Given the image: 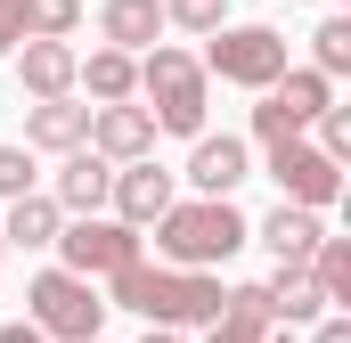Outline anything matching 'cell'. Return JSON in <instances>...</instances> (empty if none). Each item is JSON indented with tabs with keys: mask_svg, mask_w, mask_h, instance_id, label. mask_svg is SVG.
Instances as JSON below:
<instances>
[{
	"mask_svg": "<svg viewBox=\"0 0 351 343\" xmlns=\"http://www.w3.org/2000/svg\"><path fill=\"white\" fill-rule=\"evenodd\" d=\"M147 229H156V261H180V270H221L229 254L254 246V221L229 196H188V204L172 196Z\"/></svg>",
	"mask_w": 351,
	"mask_h": 343,
	"instance_id": "cell-2",
	"label": "cell"
},
{
	"mask_svg": "<svg viewBox=\"0 0 351 343\" xmlns=\"http://www.w3.org/2000/svg\"><path fill=\"white\" fill-rule=\"evenodd\" d=\"M262 303H269V327H311V319L327 311V294H319L311 261H278V270L262 278Z\"/></svg>",
	"mask_w": 351,
	"mask_h": 343,
	"instance_id": "cell-13",
	"label": "cell"
},
{
	"mask_svg": "<svg viewBox=\"0 0 351 343\" xmlns=\"http://www.w3.org/2000/svg\"><path fill=\"white\" fill-rule=\"evenodd\" d=\"M8 58H16V82L33 90V98H66V90H74V66H82L74 41H33V33H25Z\"/></svg>",
	"mask_w": 351,
	"mask_h": 343,
	"instance_id": "cell-15",
	"label": "cell"
},
{
	"mask_svg": "<svg viewBox=\"0 0 351 343\" xmlns=\"http://www.w3.org/2000/svg\"><path fill=\"white\" fill-rule=\"evenodd\" d=\"M25 303H33V327L49 343H90L106 335V303H98V278H82V270H41L33 286H25Z\"/></svg>",
	"mask_w": 351,
	"mask_h": 343,
	"instance_id": "cell-4",
	"label": "cell"
},
{
	"mask_svg": "<svg viewBox=\"0 0 351 343\" xmlns=\"http://www.w3.org/2000/svg\"><path fill=\"white\" fill-rule=\"evenodd\" d=\"M90 343H106V335H90Z\"/></svg>",
	"mask_w": 351,
	"mask_h": 343,
	"instance_id": "cell-32",
	"label": "cell"
},
{
	"mask_svg": "<svg viewBox=\"0 0 351 343\" xmlns=\"http://www.w3.org/2000/svg\"><path fill=\"white\" fill-rule=\"evenodd\" d=\"M58 254L66 270H82V278H114L123 261L147 254V237L131 229V221H106V213H74L66 229H58Z\"/></svg>",
	"mask_w": 351,
	"mask_h": 343,
	"instance_id": "cell-7",
	"label": "cell"
},
{
	"mask_svg": "<svg viewBox=\"0 0 351 343\" xmlns=\"http://www.w3.org/2000/svg\"><path fill=\"white\" fill-rule=\"evenodd\" d=\"M98 33L139 58V49L164 41V0H98Z\"/></svg>",
	"mask_w": 351,
	"mask_h": 343,
	"instance_id": "cell-16",
	"label": "cell"
},
{
	"mask_svg": "<svg viewBox=\"0 0 351 343\" xmlns=\"http://www.w3.org/2000/svg\"><path fill=\"white\" fill-rule=\"evenodd\" d=\"M262 172L278 180V196H286V204H311V213H327V204L343 196V164H335V156H319L302 131H294V139H269V164H262Z\"/></svg>",
	"mask_w": 351,
	"mask_h": 343,
	"instance_id": "cell-8",
	"label": "cell"
},
{
	"mask_svg": "<svg viewBox=\"0 0 351 343\" xmlns=\"http://www.w3.org/2000/svg\"><path fill=\"white\" fill-rule=\"evenodd\" d=\"M164 25H180V33H213V25H229V0H164Z\"/></svg>",
	"mask_w": 351,
	"mask_h": 343,
	"instance_id": "cell-24",
	"label": "cell"
},
{
	"mask_svg": "<svg viewBox=\"0 0 351 343\" xmlns=\"http://www.w3.org/2000/svg\"><path fill=\"white\" fill-rule=\"evenodd\" d=\"M106 188H114V164L82 139V147H66V164H58V188H49V196H58V213L74 221V213H106Z\"/></svg>",
	"mask_w": 351,
	"mask_h": 343,
	"instance_id": "cell-12",
	"label": "cell"
},
{
	"mask_svg": "<svg viewBox=\"0 0 351 343\" xmlns=\"http://www.w3.org/2000/svg\"><path fill=\"white\" fill-rule=\"evenodd\" d=\"M188 180H196V196H237L245 180H254V147L245 139H213V131H196V156H188Z\"/></svg>",
	"mask_w": 351,
	"mask_h": 343,
	"instance_id": "cell-11",
	"label": "cell"
},
{
	"mask_svg": "<svg viewBox=\"0 0 351 343\" xmlns=\"http://www.w3.org/2000/svg\"><path fill=\"white\" fill-rule=\"evenodd\" d=\"M58 229H66V213H58V196H41V188H25V196H8V221H0V237H8V246H25V254H41V246H58Z\"/></svg>",
	"mask_w": 351,
	"mask_h": 343,
	"instance_id": "cell-19",
	"label": "cell"
},
{
	"mask_svg": "<svg viewBox=\"0 0 351 343\" xmlns=\"http://www.w3.org/2000/svg\"><path fill=\"white\" fill-rule=\"evenodd\" d=\"M156 115L139 106V98H114V106H90V147L106 156V164H131V156H156Z\"/></svg>",
	"mask_w": 351,
	"mask_h": 343,
	"instance_id": "cell-9",
	"label": "cell"
},
{
	"mask_svg": "<svg viewBox=\"0 0 351 343\" xmlns=\"http://www.w3.org/2000/svg\"><path fill=\"white\" fill-rule=\"evenodd\" d=\"M90 139V106L66 90V98H33V115H25V147H41V156H66V147H82Z\"/></svg>",
	"mask_w": 351,
	"mask_h": 343,
	"instance_id": "cell-14",
	"label": "cell"
},
{
	"mask_svg": "<svg viewBox=\"0 0 351 343\" xmlns=\"http://www.w3.org/2000/svg\"><path fill=\"white\" fill-rule=\"evenodd\" d=\"M106 286H114L106 311H139L147 327H213L221 303H229V286L213 270H180V261H147V254L123 261Z\"/></svg>",
	"mask_w": 351,
	"mask_h": 343,
	"instance_id": "cell-1",
	"label": "cell"
},
{
	"mask_svg": "<svg viewBox=\"0 0 351 343\" xmlns=\"http://www.w3.org/2000/svg\"><path fill=\"white\" fill-rule=\"evenodd\" d=\"M172 172L156 164V156H131V164H114V188H106V204H114V221H131V229H147L164 204H172Z\"/></svg>",
	"mask_w": 351,
	"mask_h": 343,
	"instance_id": "cell-10",
	"label": "cell"
},
{
	"mask_svg": "<svg viewBox=\"0 0 351 343\" xmlns=\"http://www.w3.org/2000/svg\"><path fill=\"white\" fill-rule=\"evenodd\" d=\"M311 131H319V139H311L319 156H335V164H351V106H319V123H311Z\"/></svg>",
	"mask_w": 351,
	"mask_h": 343,
	"instance_id": "cell-25",
	"label": "cell"
},
{
	"mask_svg": "<svg viewBox=\"0 0 351 343\" xmlns=\"http://www.w3.org/2000/svg\"><path fill=\"white\" fill-rule=\"evenodd\" d=\"M139 98H147L156 131L196 139V131H204V106H213V74H204V58L156 41V49H139Z\"/></svg>",
	"mask_w": 351,
	"mask_h": 343,
	"instance_id": "cell-3",
	"label": "cell"
},
{
	"mask_svg": "<svg viewBox=\"0 0 351 343\" xmlns=\"http://www.w3.org/2000/svg\"><path fill=\"white\" fill-rule=\"evenodd\" d=\"M254 237H262L278 261H311V246L327 237V221H319L311 204H286V196H278V213H269V221H254Z\"/></svg>",
	"mask_w": 351,
	"mask_h": 343,
	"instance_id": "cell-17",
	"label": "cell"
},
{
	"mask_svg": "<svg viewBox=\"0 0 351 343\" xmlns=\"http://www.w3.org/2000/svg\"><path fill=\"white\" fill-rule=\"evenodd\" d=\"M204 74H221L237 90H269L286 74V33L278 25H213L204 33Z\"/></svg>",
	"mask_w": 351,
	"mask_h": 343,
	"instance_id": "cell-5",
	"label": "cell"
},
{
	"mask_svg": "<svg viewBox=\"0 0 351 343\" xmlns=\"http://www.w3.org/2000/svg\"><path fill=\"white\" fill-rule=\"evenodd\" d=\"M82 25V0H25V33L33 41H74Z\"/></svg>",
	"mask_w": 351,
	"mask_h": 343,
	"instance_id": "cell-22",
	"label": "cell"
},
{
	"mask_svg": "<svg viewBox=\"0 0 351 343\" xmlns=\"http://www.w3.org/2000/svg\"><path fill=\"white\" fill-rule=\"evenodd\" d=\"M311 66L335 82V74H351V16H327L319 33H311Z\"/></svg>",
	"mask_w": 351,
	"mask_h": 343,
	"instance_id": "cell-23",
	"label": "cell"
},
{
	"mask_svg": "<svg viewBox=\"0 0 351 343\" xmlns=\"http://www.w3.org/2000/svg\"><path fill=\"white\" fill-rule=\"evenodd\" d=\"M311 278H319L327 311H351V237H319L311 246Z\"/></svg>",
	"mask_w": 351,
	"mask_h": 343,
	"instance_id": "cell-21",
	"label": "cell"
},
{
	"mask_svg": "<svg viewBox=\"0 0 351 343\" xmlns=\"http://www.w3.org/2000/svg\"><path fill=\"white\" fill-rule=\"evenodd\" d=\"M25 41V0H0V58Z\"/></svg>",
	"mask_w": 351,
	"mask_h": 343,
	"instance_id": "cell-27",
	"label": "cell"
},
{
	"mask_svg": "<svg viewBox=\"0 0 351 343\" xmlns=\"http://www.w3.org/2000/svg\"><path fill=\"white\" fill-rule=\"evenodd\" d=\"M139 343H188V327H147Z\"/></svg>",
	"mask_w": 351,
	"mask_h": 343,
	"instance_id": "cell-30",
	"label": "cell"
},
{
	"mask_svg": "<svg viewBox=\"0 0 351 343\" xmlns=\"http://www.w3.org/2000/svg\"><path fill=\"white\" fill-rule=\"evenodd\" d=\"M319 106H335V82L319 74V66H286L278 82L262 90V106H254V139H294V131H311L319 123Z\"/></svg>",
	"mask_w": 351,
	"mask_h": 343,
	"instance_id": "cell-6",
	"label": "cell"
},
{
	"mask_svg": "<svg viewBox=\"0 0 351 343\" xmlns=\"http://www.w3.org/2000/svg\"><path fill=\"white\" fill-rule=\"evenodd\" d=\"M0 343H49V335H41L33 319H8V327H0Z\"/></svg>",
	"mask_w": 351,
	"mask_h": 343,
	"instance_id": "cell-29",
	"label": "cell"
},
{
	"mask_svg": "<svg viewBox=\"0 0 351 343\" xmlns=\"http://www.w3.org/2000/svg\"><path fill=\"white\" fill-rule=\"evenodd\" d=\"M0 254H8V237H0Z\"/></svg>",
	"mask_w": 351,
	"mask_h": 343,
	"instance_id": "cell-31",
	"label": "cell"
},
{
	"mask_svg": "<svg viewBox=\"0 0 351 343\" xmlns=\"http://www.w3.org/2000/svg\"><path fill=\"white\" fill-rule=\"evenodd\" d=\"M74 90H90L98 106H114V98H139V58L106 41V49H90L82 66H74Z\"/></svg>",
	"mask_w": 351,
	"mask_h": 343,
	"instance_id": "cell-18",
	"label": "cell"
},
{
	"mask_svg": "<svg viewBox=\"0 0 351 343\" xmlns=\"http://www.w3.org/2000/svg\"><path fill=\"white\" fill-rule=\"evenodd\" d=\"M311 343H351V319L343 311H319V319H311Z\"/></svg>",
	"mask_w": 351,
	"mask_h": 343,
	"instance_id": "cell-28",
	"label": "cell"
},
{
	"mask_svg": "<svg viewBox=\"0 0 351 343\" xmlns=\"http://www.w3.org/2000/svg\"><path fill=\"white\" fill-rule=\"evenodd\" d=\"M204 343H269V303H262V286H229V303H221V319L204 327Z\"/></svg>",
	"mask_w": 351,
	"mask_h": 343,
	"instance_id": "cell-20",
	"label": "cell"
},
{
	"mask_svg": "<svg viewBox=\"0 0 351 343\" xmlns=\"http://www.w3.org/2000/svg\"><path fill=\"white\" fill-rule=\"evenodd\" d=\"M25 188H33V147L25 139H0V204L25 196Z\"/></svg>",
	"mask_w": 351,
	"mask_h": 343,
	"instance_id": "cell-26",
	"label": "cell"
}]
</instances>
